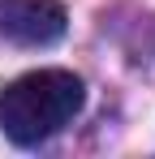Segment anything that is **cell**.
<instances>
[{
	"label": "cell",
	"mask_w": 155,
	"mask_h": 159,
	"mask_svg": "<svg viewBox=\"0 0 155 159\" xmlns=\"http://www.w3.org/2000/svg\"><path fill=\"white\" fill-rule=\"evenodd\" d=\"M86 103V86L69 69H35L0 90V129L17 146H39L60 133Z\"/></svg>",
	"instance_id": "cell-1"
},
{
	"label": "cell",
	"mask_w": 155,
	"mask_h": 159,
	"mask_svg": "<svg viewBox=\"0 0 155 159\" xmlns=\"http://www.w3.org/2000/svg\"><path fill=\"white\" fill-rule=\"evenodd\" d=\"M65 4L60 0H0V34L22 48H48L65 39Z\"/></svg>",
	"instance_id": "cell-2"
}]
</instances>
